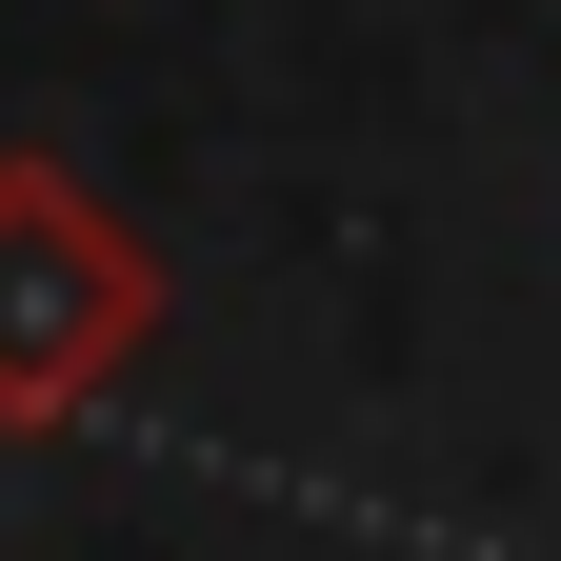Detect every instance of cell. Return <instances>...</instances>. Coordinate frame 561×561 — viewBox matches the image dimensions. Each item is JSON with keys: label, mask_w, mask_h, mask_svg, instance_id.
<instances>
[{"label": "cell", "mask_w": 561, "mask_h": 561, "mask_svg": "<svg viewBox=\"0 0 561 561\" xmlns=\"http://www.w3.org/2000/svg\"><path fill=\"white\" fill-rule=\"evenodd\" d=\"M140 321V261L81 221L60 181H0V421H60Z\"/></svg>", "instance_id": "1"}]
</instances>
